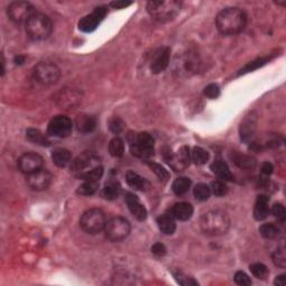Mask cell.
Here are the masks:
<instances>
[{
	"label": "cell",
	"instance_id": "obj_18",
	"mask_svg": "<svg viewBox=\"0 0 286 286\" xmlns=\"http://www.w3.org/2000/svg\"><path fill=\"white\" fill-rule=\"evenodd\" d=\"M166 160L168 161V164L174 171H182L189 166L190 160H192V154H190L188 146H181L177 154H171L169 158H166Z\"/></svg>",
	"mask_w": 286,
	"mask_h": 286
},
{
	"label": "cell",
	"instance_id": "obj_12",
	"mask_svg": "<svg viewBox=\"0 0 286 286\" xmlns=\"http://www.w3.org/2000/svg\"><path fill=\"white\" fill-rule=\"evenodd\" d=\"M73 130V123L70 118L65 116H57L53 118L48 123L47 132L48 134L55 138L68 136Z\"/></svg>",
	"mask_w": 286,
	"mask_h": 286
},
{
	"label": "cell",
	"instance_id": "obj_50",
	"mask_svg": "<svg viewBox=\"0 0 286 286\" xmlns=\"http://www.w3.org/2000/svg\"><path fill=\"white\" fill-rule=\"evenodd\" d=\"M274 284L278 286H284L286 284V276L285 275H280L275 278Z\"/></svg>",
	"mask_w": 286,
	"mask_h": 286
},
{
	"label": "cell",
	"instance_id": "obj_45",
	"mask_svg": "<svg viewBox=\"0 0 286 286\" xmlns=\"http://www.w3.org/2000/svg\"><path fill=\"white\" fill-rule=\"evenodd\" d=\"M272 212H273L274 217L278 218L280 222H285L286 219V210L285 207L283 206L282 204H275L273 208H272Z\"/></svg>",
	"mask_w": 286,
	"mask_h": 286
},
{
	"label": "cell",
	"instance_id": "obj_13",
	"mask_svg": "<svg viewBox=\"0 0 286 286\" xmlns=\"http://www.w3.org/2000/svg\"><path fill=\"white\" fill-rule=\"evenodd\" d=\"M106 14H108L106 7L104 6L96 7L92 12L80 19L78 22V28L85 32H90L95 30L103 19L106 18Z\"/></svg>",
	"mask_w": 286,
	"mask_h": 286
},
{
	"label": "cell",
	"instance_id": "obj_14",
	"mask_svg": "<svg viewBox=\"0 0 286 286\" xmlns=\"http://www.w3.org/2000/svg\"><path fill=\"white\" fill-rule=\"evenodd\" d=\"M55 101L60 108L73 110L78 108L82 102V95L76 90L64 88L57 93Z\"/></svg>",
	"mask_w": 286,
	"mask_h": 286
},
{
	"label": "cell",
	"instance_id": "obj_23",
	"mask_svg": "<svg viewBox=\"0 0 286 286\" xmlns=\"http://www.w3.org/2000/svg\"><path fill=\"white\" fill-rule=\"evenodd\" d=\"M76 128L82 133L93 132L96 128V118L90 114H80L75 121Z\"/></svg>",
	"mask_w": 286,
	"mask_h": 286
},
{
	"label": "cell",
	"instance_id": "obj_44",
	"mask_svg": "<svg viewBox=\"0 0 286 286\" xmlns=\"http://www.w3.org/2000/svg\"><path fill=\"white\" fill-rule=\"evenodd\" d=\"M204 94L206 95L208 98H217L219 96V94H220V88L217 84H209L207 85L206 88L204 90Z\"/></svg>",
	"mask_w": 286,
	"mask_h": 286
},
{
	"label": "cell",
	"instance_id": "obj_31",
	"mask_svg": "<svg viewBox=\"0 0 286 286\" xmlns=\"http://www.w3.org/2000/svg\"><path fill=\"white\" fill-rule=\"evenodd\" d=\"M190 186H192V180L186 177H180L174 181L172 190L177 196H182L188 192Z\"/></svg>",
	"mask_w": 286,
	"mask_h": 286
},
{
	"label": "cell",
	"instance_id": "obj_21",
	"mask_svg": "<svg viewBox=\"0 0 286 286\" xmlns=\"http://www.w3.org/2000/svg\"><path fill=\"white\" fill-rule=\"evenodd\" d=\"M169 214L174 219H178L181 222L189 220L194 214V207L189 202H177L170 208Z\"/></svg>",
	"mask_w": 286,
	"mask_h": 286
},
{
	"label": "cell",
	"instance_id": "obj_48",
	"mask_svg": "<svg viewBox=\"0 0 286 286\" xmlns=\"http://www.w3.org/2000/svg\"><path fill=\"white\" fill-rule=\"evenodd\" d=\"M260 170H262V172H263V174L270 176L272 174V172H273V170H274L273 164H270V162H264V164H262Z\"/></svg>",
	"mask_w": 286,
	"mask_h": 286
},
{
	"label": "cell",
	"instance_id": "obj_7",
	"mask_svg": "<svg viewBox=\"0 0 286 286\" xmlns=\"http://www.w3.org/2000/svg\"><path fill=\"white\" fill-rule=\"evenodd\" d=\"M106 216L102 209L92 208L85 212L80 217V228L90 235H95L100 232L104 230L106 225Z\"/></svg>",
	"mask_w": 286,
	"mask_h": 286
},
{
	"label": "cell",
	"instance_id": "obj_33",
	"mask_svg": "<svg viewBox=\"0 0 286 286\" xmlns=\"http://www.w3.org/2000/svg\"><path fill=\"white\" fill-rule=\"evenodd\" d=\"M232 158L234 160V162L240 166V168H246V169H250L254 168L255 166V160L250 158V156H245V154H240L235 152L232 156Z\"/></svg>",
	"mask_w": 286,
	"mask_h": 286
},
{
	"label": "cell",
	"instance_id": "obj_6",
	"mask_svg": "<svg viewBox=\"0 0 286 286\" xmlns=\"http://www.w3.org/2000/svg\"><path fill=\"white\" fill-rule=\"evenodd\" d=\"M130 141V150L133 156L140 159H149L154 154V139L150 133L141 132L133 134Z\"/></svg>",
	"mask_w": 286,
	"mask_h": 286
},
{
	"label": "cell",
	"instance_id": "obj_4",
	"mask_svg": "<svg viewBox=\"0 0 286 286\" xmlns=\"http://www.w3.org/2000/svg\"><path fill=\"white\" fill-rule=\"evenodd\" d=\"M146 10L154 20L166 22L177 17L181 2L178 0H152L146 4Z\"/></svg>",
	"mask_w": 286,
	"mask_h": 286
},
{
	"label": "cell",
	"instance_id": "obj_40",
	"mask_svg": "<svg viewBox=\"0 0 286 286\" xmlns=\"http://www.w3.org/2000/svg\"><path fill=\"white\" fill-rule=\"evenodd\" d=\"M272 260H273L274 264L280 268H286V254H285V248L276 250L273 255H272Z\"/></svg>",
	"mask_w": 286,
	"mask_h": 286
},
{
	"label": "cell",
	"instance_id": "obj_26",
	"mask_svg": "<svg viewBox=\"0 0 286 286\" xmlns=\"http://www.w3.org/2000/svg\"><path fill=\"white\" fill-rule=\"evenodd\" d=\"M156 222H158L159 230L164 235H172L176 232V219L169 212L161 214Z\"/></svg>",
	"mask_w": 286,
	"mask_h": 286
},
{
	"label": "cell",
	"instance_id": "obj_35",
	"mask_svg": "<svg viewBox=\"0 0 286 286\" xmlns=\"http://www.w3.org/2000/svg\"><path fill=\"white\" fill-rule=\"evenodd\" d=\"M192 159L197 166H202L208 161L209 154L206 150L202 149V148L196 146L194 148V150L192 152Z\"/></svg>",
	"mask_w": 286,
	"mask_h": 286
},
{
	"label": "cell",
	"instance_id": "obj_32",
	"mask_svg": "<svg viewBox=\"0 0 286 286\" xmlns=\"http://www.w3.org/2000/svg\"><path fill=\"white\" fill-rule=\"evenodd\" d=\"M108 151L110 154L114 156V158H121L123 154H124V143H123L122 139L118 136L112 139L108 144Z\"/></svg>",
	"mask_w": 286,
	"mask_h": 286
},
{
	"label": "cell",
	"instance_id": "obj_10",
	"mask_svg": "<svg viewBox=\"0 0 286 286\" xmlns=\"http://www.w3.org/2000/svg\"><path fill=\"white\" fill-rule=\"evenodd\" d=\"M32 74L38 83L50 86V85H54L58 82L60 70L58 66L50 62H40L35 66Z\"/></svg>",
	"mask_w": 286,
	"mask_h": 286
},
{
	"label": "cell",
	"instance_id": "obj_9",
	"mask_svg": "<svg viewBox=\"0 0 286 286\" xmlns=\"http://www.w3.org/2000/svg\"><path fill=\"white\" fill-rule=\"evenodd\" d=\"M104 232L110 242H118L124 240L130 235L131 225L126 218L114 217L106 222Z\"/></svg>",
	"mask_w": 286,
	"mask_h": 286
},
{
	"label": "cell",
	"instance_id": "obj_39",
	"mask_svg": "<svg viewBox=\"0 0 286 286\" xmlns=\"http://www.w3.org/2000/svg\"><path fill=\"white\" fill-rule=\"evenodd\" d=\"M250 270L252 272V274L255 276L256 278L260 280H265L268 275V268H266L264 264L262 263H254L250 266Z\"/></svg>",
	"mask_w": 286,
	"mask_h": 286
},
{
	"label": "cell",
	"instance_id": "obj_24",
	"mask_svg": "<svg viewBox=\"0 0 286 286\" xmlns=\"http://www.w3.org/2000/svg\"><path fill=\"white\" fill-rule=\"evenodd\" d=\"M52 160L54 164L60 166V168H64L72 162V154L70 151L64 148H58L52 152Z\"/></svg>",
	"mask_w": 286,
	"mask_h": 286
},
{
	"label": "cell",
	"instance_id": "obj_46",
	"mask_svg": "<svg viewBox=\"0 0 286 286\" xmlns=\"http://www.w3.org/2000/svg\"><path fill=\"white\" fill-rule=\"evenodd\" d=\"M176 280H178V283L184 285V286H190V285H198V282L196 280H194L192 278H189L187 275H184L182 273H177L174 274Z\"/></svg>",
	"mask_w": 286,
	"mask_h": 286
},
{
	"label": "cell",
	"instance_id": "obj_51",
	"mask_svg": "<svg viewBox=\"0 0 286 286\" xmlns=\"http://www.w3.org/2000/svg\"><path fill=\"white\" fill-rule=\"evenodd\" d=\"M25 60H26L25 56L18 55V56L15 57V58H14V62H15L16 65H22V64L24 63V62H25Z\"/></svg>",
	"mask_w": 286,
	"mask_h": 286
},
{
	"label": "cell",
	"instance_id": "obj_5",
	"mask_svg": "<svg viewBox=\"0 0 286 286\" xmlns=\"http://www.w3.org/2000/svg\"><path fill=\"white\" fill-rule=\"evenodd\" d=\"M53 32V22L42 12H36L26 22V34L34 42L45 40Z\"/></svg>",
	"mask_w": 286,
	"mask_h": 286
},
{
	"label": "cell",
	"instance_id": "obj_43",
	"mask_svg": "<svg viewBox=\"0 0 286 286\" xmlns=\"http://www.w3.org/2000/svg\"><path fill=\"white\" fill-rule=\"evenodd\" d=\"M234 280H235V283L242 286H250L252 284V280L248 275H247L245 272L238 270L236 272L235 276H234Z\"/></svg>",
	"mask_w": 286,
	"mask_h": 286
},
{
	"label": "cell",
	"instance_id": "obj_11",
	"mask_svg": "<svg viewBox=\"0 0 286 286\" xmlns=\"http://www.w3.org/2000/svg\"><path fill=\"white\" fill-rule=\"evenodd\" d=\"M34 14H36L35 7L28 2H14L7 8L9 19L16 24L27 22Z\"/></svg>",
	"mask_w": 286,
	"mask_h": 286
},
{
	"label": "cell",
	"instance_id": "obj_37",
	"mask_svg": "<svg viewBox=\"0 0 286 286\" xmlns=\"http://www.w3.org/2000/svg\"><path fill=\"white\" fill-rule=\"evenodd\" d=\"M148 166H150V169L154 171L156 177H158L159 180L162 181V182H166V181L169 180V178H170L169 172L161 164H156V162L148 161Z\"/></svg>",
	"mask_w": 286,
	"mask_h": 286
},
{
	"label": "cell",
	"instance_id": "obj_25",
	"mask_svg": "<svg viewBox=\"0 0 286 286\" xmlns=\"http://www.w3.org/2000/svg\"><path fill=\"white\" fill-rule=\"evenodd\" d=\"M126 178L128 184L136 190H142L143 192V190H146L149 188L150 186L146 179L141 177L139 174L134 172V171H128Z\"/></svg>",
	"mask_w": 286,
	"mask_h": 286
},
{
	"label": "cell",
	"instance_id": "obj_16",
	"mask_svg": "<svg viewBox=\"0 0 286 286\" xmlns=\"http://www.w3.org/2000/svg\"><path fill=\"white\" fill-rule=\"evenodd\" d=\"M52 180H53V176L45 169H40L36 171V172L28 174L27 177V184L32 190H36V192H42V190H46L50 187L52 184Z\"/></svg>",
	"mask_w": 286,
	"mask_h": 286
},
{
	"label": "cell",
	"instance_id": "obj_1",
	"mask_svg": "<svg viewBox=\"0 0 286 286\" xmlns=\"http://www.w3.org/2000/svg\"><path fill=\"white\" fill-rule=\"evenodd\" d=\"M70 172L75 178L100 181L103 176V166L96 154L85 152L70 162Z\"/></svg>",
	"mask_w": 286,
	"mask_h": 286
},
{
	"label": "cell",
	"instance_id": "obj_22",
	"mask_svg": "<svg viewBox=\"0 0 286 286\" xmlns=\"http://www.w3.org/2000/svg\"><path fill=\"white\" fill-rule=\"evenodd\" d=\"M270 198L265 194H260L257 197L254 206V217L256 220H264L265 218H268L270 214Z\"/></svg>",
	"mask_w": 286,
	"mask_h": 286
},
{
	"label": "cell",
	"instance_id": "obj_3",
	"mask_svg": "<svg viewBox=\"0 0 286 286\" xmlns=\"http://www.w3.org/2000/svg\"><path fill=\"white\" fill-rule=\"evenodd\" d=\"M200 230L209 236H222L230 228V218L222 210H209L204 212L199 222Z\"/></svg>",
	"mask_w": 286,
	"mask_h": 286
},
{
	"label": "cell",
	"instance_id": "obj_19",
	"mask_svg": "<svg viewBox=\"0 0 286 286\" xmlns=\"http://www.w3.org/2000/svg\"><path fill=\"white\" fill-rule=\"evenodd\" d=\"M257 128V114L255 112H250L242 118L240 126V140L247 142L250 141Z\"/></svg>",
	"mask_w": 286,
	"mask_h": 286
},
{
	"label": "cell",
	"instance_id": "obj_36",
	"mask_svg": "<svg viewBox=\"0 0 286 286\" xmlns=\"http://www.w3.org/2000/svg\"><path fill=\"white\" fill-rule=\"evenodd\" d=\"M194 194L199 202H206L210 197L212 190L206 184H198L194 189Z\"/></svg>",
	"mask_w": 286,
	"mask_h": 286
},
{
	"label": "cell",
	"instance_id": "obj_34",
	"mask_svg": "<svg viewBox=\"0 0 286 286\" xmlns=\"http://www.w3.org/2000/svg\"><path fill=\"white\" fill-rule=\"evenodd\" d=\"M260 234L266 240H273L280 234V228L274 224H264L260 227Z\"/></svg>",
	"mask_w": 286,
	"mask_h": 286
},
{
	"label": "cell",
	"instance_id": "obj_15",
	"mask_svg": "<svg viewBox=\"0 0 286 286\" xmlns=\"http://www.w3.org/2000/svg\"><path fill=\"white\" fill-rule=\"evenodd\" d=\"M42 166H44V160L40 154H34V152L24 154L18 160L19 170L27 176L42 169Z\"/></svg>",
	"mask_w": 286,
	"mask_h": 286
},
{
	"label": "cell",
	"instance_id": "obj_47",
	"mask_svg": "<svg viewBox=\"0 0 286 286\" xmlns=\"http://www.w3.org/2000/svg\"><path fill=\"white\" fill-rule=\"evenodd\" d=\"M151 252H154L156 256L158 257H162L166 255V248L164 244H161V242H156V244L152 245L151 247Z\"/></svg>",
	"mask_w": 286,
	"mask_h": 286
},
{
	"label": "cell",
	"instance_id": "obj_41",
	"mask_svg": "<svg viewBox=\"0 0 286 286\" xmlns=\"http://www.w3.org/2000/svg\"><path fill=\"white\" fill-rule=\"evenodd\" d=\"M210 190L216 197H224V196H226L228 192V187L224 181L217 180V181H214V182L212 184Z\"/></svg>",
	"mask_w": 286,
	"mask_h": 286
},
{
	"label": "cell",
	"instance_id": "obj_2",
	"mask_svg": "<svg viewBox=\"0 0 286 286\" xmlns=\"http://www.w3.org/2000/svg\"><path fill=\"white\" fill-rule=\"evenodd\" d=\"M247 15L240 8H225L216 17V26L222 35H237L245 30Z\"/></svg>",
	"mask_w": 286,
	"mask_h": 286
},
{
	"label": "cell",
	"instance_id": "obj_27",
	"mask_svg": "<svg viewBox=\"0 0 286 286\" xmlns=\"http://www.w3.org/2000/svg\"><path fill=\"white\" fill-rule=\"evenodd\" d=\"M210 169L218 178L222 179L224 181L232 179V174L230 170V166H228L226 162H224L222 160L214 161L212 164L210 166Z\"/></svg>",
	"mask_w": 286,
	"mask_h": 286
},
{
	"label": "cell",
	"instance_id": "obj_28",
	"mask_svg": "<svg viewBox=\"0 0 286 286\" xmlns=\"http://www.w3.org/2000/svg\"><path fill=\"white\" fill-rule=\"evenodd\" d=\"M26 136L28 140L32 143H35V144L42 146H50V141L47 139V136L40 130H36V128H28L26 131Z\"/></svg>",
	"mask_w": 286,
	"mask_h": 286
},
{
	"label": "cell",
	"instance_id": "obj_20",
	"mask_svg": "<svg viewBox=\"0 0 286 286\" xmlns=\"http://www.w3.org/2000/svg\"><path fill=\"white\" fill-rule=\"evenodd\" d=\"M126 202L128 204V210H130V212L138 219V220L140 222L146 220L148 216L146 209L140 202V199L138 198L134 194L128 192L126 194Z\"/></svg>",
	"mask_w": 286,
	"mask_h": 286
},
{
	"label": "cell",
	"instance_id": "obj_30",
	"mask_svg": "<svg viewBox=\"0 0 286 286\" xmlns=\"http://www.w3.org/2000/svg\"><path fill=\"white\" fill-rule=\"evenodd\" d=\"M100 187V181L84 180L83 184L78 189V194L80 196H92L98 192Z\"/></svg>",
	"mask_w": 286,
	"mask_h": 286
},
{
	"label": "cell",
	"instance_id": "obj_38",
	"mask_svg": "<svg viewBox=\"0 0 286 286\" xmlns=\"http://www.w3.org/2000/svg\"><path fill=\"white\" fill-rule=\"evenodd\" d=\"M272 57H260V58H257L255 60L250 62V64H247L244 68L240 70V74H245V73H250V72H252L254 70H257L258 68H262V66L265 65L266 63H268Z\"/></svg>",
	"mask_w": 286,
	"mask_h": 286
},
{
	"label": "cell",
	"instance_id": "obj_42",
	"mask_svg": "<svg viewBox=\"0 0 286 286\" xmlns=\"http://www.w3.org/2000/svg\"><path fill=\"white\" fill-rule=\"evenodd\" d=\"M108 128H110V131L114 133V134H118V133H121L123 130H124V122H123L120 118L116 116L110 120Z\"/></svg>",
	"mask_w": 286,
	"mask_h": 286
},
{
	"label": "cell",
	"instance_id": "obj_29",
	"mask_svg": "<svg viewBox=\"0 0 286 286\" xmlns=\"http://www.w3.org/2000/svg\"><path fill=\"white\" fill-rule=\"evenodd\" d=\"M121 194V184L118 181H110L103 189V197L108 200L116 199Z\"/></svg>",
	"mask_w": 286,
	"mask_h": 286
},
{
	"label": "cell",
	"instance_id": "obj_49",
	"mask_svg": "<svg viewBox=\"0 0 286 286\" xmlns=\"http://www.w3.org/2000/svg\"><path fill=\"white\" fill-rule=\"evenodd\" d=\"M133 2H113L110 4H111V7L116 8V9H122V8H126L128 6H131Z\"/></svg>",
	"mask_w": 286,
	"mask_h": 286
},
{
	"label": "cell",
	"instance_id": "obj_8",
	"mask_svg": "<svg viewBox=\"0 0 286 286\" xmlns=\"http://www.w3.org/2000/svg\"><path fill=\"white\" fill-rule=\"evenodd\" d=\"M200 65H202V62L198 55L194 52H184L176 57L174 62V73L181 78H189V76L198 73Z\"/></svg>",
	"mask_w": 286,
	"mask_h": 286
},
{
	"label": "cell",
	"instance_id": "obj_17",
	"mask_svg": "<svg viewBox=\"0 0 286 286\" xmlns=\"http://www.w3.org/2000/svg\"><path fill=\"white\" fill-rule=\"evenodd\" d=\"M170 54L171 50L169 47H161L154 52L150 63V70L152 73L160 74L166 70L170 64Z\"/></svg>",
	"mask_w": 286,
	"mask_h": 286
}]
</instances>
